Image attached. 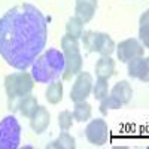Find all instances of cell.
<instances>
[{
	"instance_id": "22",
	"label": "cell",
	"mask_w": 149,
	"mask_h": 149,
	"mask_svg": "<svg viewBox=\"0 0 149 149\" xmlns=\"http://www.w3.org/2000/svg\"><path fill=\"white\" fill-rule=\"evenodd\" d=\"M102 103H100V112H102V113L103 115H107V112L109 110H113V109H119L122 104L116 100V98H113V97H112V95H106L104 98H102V100H100Z\"/></svg>"
},
{
	"instance_id": "23",
	"label": "cell",
	"mask_w": 149,
	"mask_h": 149,
	"mask_svg": "<svg viewBox=\"0 0 149 149\" xmlns=\"http://www.w3.org/2000/svg\"><path fill=\"white\" fill-rule=\"evenodd\" d=\"M61 52H67V51H79V39L73 37L70 34L63 36L61 39Z\"/></svg>"
},
{
	"instance_id": "17",
	"label": "cell",
	"mask_w": 149,
	"mask_h": 149,
	"mask_svg": "<svg viewBox=\"0 0 149 149\" xmlns=\"http://www.w3.org/2000/svg\"><path fill=\"white\" fill-rule=\"evenodd\" d=\"M91 104L84 102H74V109H73V119H76L78 122H85L91 118Z\"/></svg>"
},
{
	"instance_id": "16",
	"label": "cell",
	"mask_w": 149,
	"mask_h": 149,
	"mask_svg": "<svg viewBox=\"0 0 149 149\" xmlns=\"http://www.w3.org/2000/svg\"><path fill=\"white\" fill-rule=\"evenodd\" d=\"M46 148L48 149H74L76 148V143H74V139L67 131H63L54 142H51Z\"/></svg>"
},
{
	"instance_id": "7",
	"label": "cell",
	"mask_w": 149,
	"mask_h": 149,
	"mask_svg": "<svg viewBox=\"0 0 149 149\" xmlns=\"http://www.w3.org/2000/svg\"><path fill=\"white\" fill-rule=\"evenodd\" d=\"M93 91V76L88 72H79L76 74L72 90H70V100L72 102H84L86 100Z\"/></svg>"
},
{
	"instance_id": "10",
	"label": "cell",
	"mask_w": 149,
	"mask_h": 149,
	"mask_svg": "<svg viewBox=\"0 0 149 149\" xmlns=\"http://www.w3.org/2000/svg\"><path fill=\"white\" fill-rule=\"evenodd\" d=\"M127 70H128V76L136 78L142 82L149 81V60L143 57H136L127 61Z\"/></svg>"
},
{
	"instance_id": "24",
	"label": "cell",
	"mask_w": 149,
	"mask_h": 149,
	"mask_svg": "<svg viewBox=\"0 0 149 149\" xmlns=\"http://www.w3.org/2000/svg\"><path fill=\"white\" fill-rule=\"evenodd\" d=\"M58 125L63 131H69L73 125V113L70 110H63L58 115Z\"/></svg>"
},
{
	"instance_id": "14",
	"label": "cell",
	"mask_w": 149,
	"mask_h": 149,
	"mask_svg": "<svg viewBox=\"0 0 149 149\" xmlns=\"http://www.w3.org/2000/svg\"><path fill=\"white\" fill-rule=\"evenodd\" d=\"M110 95L116 98V100L121 104H128L131 97H133V90H131V85L127 81H119L118 84H115V86L112 88Z\"/></svg>"
},
{
	"instance_id": "5",
	"label": "cell",
	"mask_w": 149,
	"mask_h": 149,
	"mask_svg": "<svg viewBox=\"0 0 149 149\" xmlns=\"http://www.w3.org/2000/svg\"><path fill=\"white\" fill-rule=\"evenodd\" d=\"M21 140V125L15 116H6L0 121V149H17Z\"/></svg>"
},
{
	"instance_id": "21",
	"label": "cell",
	"mask_w": 149,
	"mask_h": 149,
	"mask_svg": "<svg viewBox=\"0 0 149 149\" xmlns=\"http://www.w3.org/2000/svg\"><path fill=\"white\" fill-rule=\"evenodd\" d=\"M93 94L95 100H102L109 94V84L107 79H102V78H97L94 86H93Z\"/></svg>"
},
{
	"instance_id": "12",
	"label": "cell",
	"mask_w": 149,
	"mask_h": 149,
	"mask_svg": "<svg viewBox=\"0 0 149 149\" xmlns=\"http://www.w3.org/2000/svg\"><path fill=\"white\" fill-rule=\"evenodd\" d=\"M97 6H98L97 0H76V6H74L76 17L81 18L84 21V24L90 22L94 18Z\"/></svg>"
},
{
	"instance_id": "15",
	"label": "cell",
	"mask_w": 149,
	"mask_h": 149,
	"mask_svg": "<svg viewBox=\"0 0 149 149\" xmlns=\"http://www.w3.org/2000/svg\"><path fill=\"white\" fill-rule=\"evenodd\" d=\"M37 107H39V104H37V98L34 95H31V94L22 97L19 100V103H18L19 113L22 116H26V118H31L33 113L37 110Z\"/></svg>"
},
{
	"instance_id": "13",
	"label": "cell",
	"mask_w": 149,
	"mask_h": 149,
	"mask_svg": "<svg viewBox=\"0 0 149 149\" xmlns=\"http://www.w3.org/2000/svg\"><path fill=\"white\" fill-rule=\"evenodd\" d=\"M95 74L97 78L109 81V78L115 74V60H112L107 55H102V58H98L95 63Z\"/></svg>"
},
{
	"instance_id": "11",
	"label": "cell",
	"mask_w": 149,
	"mask_h": 149,
	"mask_svg": "<svg viewBox=\"0 0 149 149\" xmlns=\"http://www.w3.org/2000/svg\"><path fill=\"white\" fill-rule=\"evenodd\" d=\"M49 122H51V113L45 106H39L33 113V116L30 118V127L36 134H42L48 128Z\"/></svg>"
},
{
	"instance_id": "3",
	"label": "cell",
	"mask_w": 149,
	"mask_h": 149,
	"mask_svg": "<svg viewBox=\"0 0 149 149\" xmlns=\"http://www.w3.org/2000/svg\"><path fill=\"white\" fill-rule=\"evenodd\" d=\"M34 88V79L30 73L21 70L8 74L5 78V90L8 95V109L10 112L18 110V103L22 97L31 94Z\"/></svg>"
},
{
	"instance_id": "18",
	"label": "cell",
	"mask_w": 149,
	"mask_h": 149,
	"mask_svg": "<svg viewBox=\"0 0 149 149\" xmlns=\"http://www.w3.org/2000/svg\"><path fill=\"white\" fill-rule=\"evenodd\" d=\"M45 97H46L48 103L58 104L61 100H63V84H61V82H52L46 88Z\"/></svg>"
},
{
	"instance_id": "4",
	"label": "cell",
	"mask_w": 149,
	"mask_h": 149,
	"mask_svg": "<svg viewBox=\"0 0 149 149\" xmlns=\"http://www.w3.org/2000/svg\"><path fill=\"white\" fill-rule=\"evenodd\" d=\"M81 37L84 40V46L88 49L90 52H98L102 55L110 57V54L115 51V42L112 40V37L106 33L88 30V31L82 33Z\"/></svg>"
},
{
	"instance_id": "2",
	"label": "cell",
	"mask_w": 149,
	"mask_h": 149,
	"mask_svg": "<svg viewBox=\"0 0 149 149\" xmlns=\"http://www.w3.org/2000/svg\"><path fill=\"white\" fill-rule=\"evenodd\" d=\"M64 70V55L55 48H49L31 64V76L39 84H51Z\"/></svg>"
},
{
	"instance_id": "8",
	"label": "cell",
	"mask_w": 149,
	"mask_h": 149,
	"mask_svg": "<svg viewBox=\"0 0 149 149\" xmlns=\"http://www.w3.org/2000/svg\"><path fill=\"white\" fill-rule=\"evenodd\" d=\"M143 51H145L143 45H140L139 40L133 39V37L119 42V45L116 46V55L121 63H127V61L136 57H143Z\"/></svg>"
},
{
	"instance_id": "9",
	"label": "cell",
	"mask_w": 149,
	"mask_h": 149,
	"mask_svg": "<svg viewBox=\"0 0 149 149\" xmlns=\"http://www.w3.org/2000/svg\"><path fill=\"white\" fill-rule=\"evenodd\" d=\"M64 55V70H63V79L70 81L73 76H76L79 72H82V55L81 51H67L63 52Z\"/></svg>"
},
{
	"instance_id": "6",
	"label": "cell",
	"mask_w": 149,
	"mask_h": 149,
	"mask_svg": "<svg viewBox=\"0 0 149 149\" xmlns=\"http://www.w3.org/2000/svg\"><path fill=\"white\" fill-rule=\"evenodd\" d=\"M85 136L86 140L94 146H103L109 140V128L104 119L95 118L88 122L85 128Z\"/></svg>"
},
{
	"instance_id": "1",
	"label": "cell",
	"mask_w": 149,
	"mask_h": 149,
	"mask_svg": "<svg viewBox=\"0 0 149 149\" xmlns=\"http://www.w3.org/2000/svg\"><path fill=\"white\" fill-rule=\"evenodd\" d=\"M48 39V21L30 3L10 8L0 18V55L9 66L27 70L43 51Z\"/></svg>"
},
{
	"instance_id": "19",
	"label": "cell",
	"mask_w": 149,
	"mask_h": 149,
	"mask_svg": "<svg viewBox=\"0 0 149 149\" xmlns=\"http://www.w3.org/2000/svg\"><path fill=\"white\" fill-rule=\"evenodd\" d=\"M66 33L73 36V37H76V39H79L84 33V21L78 17H72L66 24Z\"/></svg>"
},
{
	"instance_id": "20",
	"label": "cell",
	"mask_w": 149,
	"mask_h": 149,
	"mask_svg": "<svg viewBox=\"0 0 149 149\" xmlns=\"http://www.w3.org/2000/svg\"><path fill=\"white\" fill-rule=\"evenodd\" d=\"M140 26H139V37L143 42V46H149V10H145L140 17Z\"/></svg>"
}]
</instances>
